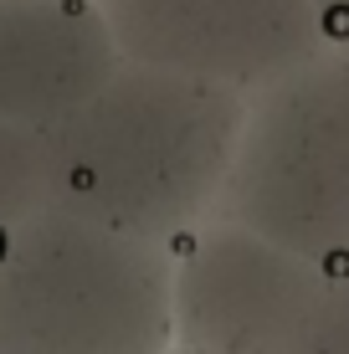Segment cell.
Instances as JSON below:
<instances>
[{
    "label": "cell",
    "mask_w": 349,
    "mask_h": 354,
    "mask_svg": "<svg viewBox=\"0 0 349 354\" xmlns=\"http://www.w3.org/2000/svg\"><path fill=\"white\" fill-rule=\"evenodd\" d=\"M242 118V88L124 57L88 103L46 133L52 205L180 247L216 216Z\"/></svg>",
    "instance_id": "1"
},
{
    "label": "cell",
    "mask_w": 349,
    "mask_h": 354,
    "mask_svg": "<svg viewBox=\"0 0 349 354\" xmlns=\"http://www.w3.org/2000/svg\"><path fill=\"white\" fill-rule=\"evenodd\" d=\"M175 247L41 205L0 247V354H164Z\"/></svg>",
    "instance_id": "2"
},
{
    "label": "cell",
    "mask_w": 349,
    "mask_h": 354,
    "mask_svg": "<svg viewBox=\"0 0 349 354\" xmlns=\"http://www.w3.org/2000/svg\"><path fill=\"white\" fill-rule=\"evenodd\" d=\"M216 221L262 231L323 267L349 262V52L323 46L247 93Z\"/></svg>",
    "instance_id": "3"
},
{
    "label": "cell",
    "mask_w": 349,
    "mask_h": 354,
    "mask_svg": "<svg viewBox=\"0 0 349 354\" xmlns=\"http://www.w3.org/2000/svg\"><path fill=\"white\" fill-rule=\"evenodd\" d=\"M323 288V262L211 216L175 247V339L206 354H287Z\"/></svg>",
    "instance_id": "4"
},
{
    "label": "cell",
    "mask_w": 349,
    "mask_h": 354,
    "mask_svg": "<svg viewBox=\"0 0 349 354\" xmlns=\"http://www.w3.org/2000/svg\"><path fill=\"white\" fill-rule=\"evenodd\" d=\"M129 62L262 88L323 52L319 0H98Z\"/></svg>",
    "instance_id": "5"
},
{
    "label": "cell",
    "mask_w": 349,
    "mask_h": 354,
    "mask_svg": "<svg viewBox=\"0 0 349 354\" xmlns=\"http://www.w3.org/2000/svg\"><path fill=\"white\" fill-rule=\"evenodd\" d=\"M118 62L98 0H0V124L52 133Z\"/></svg>",
    "instance_id": "6"
},
{
    "label": "cell",
    "mask_w": 349,
    "mask_h": 354,
    "mask_svg": "<svg viewBox=\"0 0 349 354\" xmlns=\"http://www.w3.org/2000/svg\"><path fill=\"white\" fill-rule=\"evenodd\" d=\"M52 205V160L46 133L0 124V247L31 211Z\"/></svg>",
    "instance_id": "7"
},
{
    "label": "cell",
    "mask_w": 349,
    "mask_h": 354,
    "mask_svg": "<svg viewBox=\"0 0 349 354\" xmlns=\"http://www.w3.org/2000/svg\"><path fill=\"white\" fill-rule=\"evenodd\" d=\"M287 354H349V262L329 267V288Z\"/></svg>",
    "instance_id": "8"
},
{
    "label": "cell",
    "mask_w": 349,
    "mask_h": 354,
    "mask_svg": "<svg viewBox=\"0 0 349 354\" xmlns=\"http://www.w3.org/2000/svg\"><path fill=\"white\" fill-rule=\"evenodd\" d=\"M319 26H323V46L349 52V0H319Z\"/></svg>",
    "instance_id": "9"
},
{
    "label": "cell",
    "mask_w": 349,
    "mask_h": 354,
    "mask_svg": "<svg viewBox=\"0 0 349 354\" xmlns=\"http://www.w3.org/2000/svg\"><path fill=\"white\" fill-rule=\"evenodd\" d=\"M164 354H206V349H196V344H180V339H175V344L164 349Z\"/></svg>",
    "instance_id": "10"
}]
</instances>
